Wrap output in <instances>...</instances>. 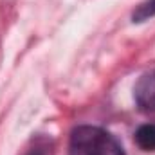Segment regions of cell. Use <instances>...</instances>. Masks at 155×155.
Returning <instances> with one entry per match:
<instances>
[{
  "label": "cell",
  "instance_id": "3957f363",
  "mask_svg": "<svg viewBox=\"0 0 155 155\" xmlns=\"http://www.w3.org/2000/svg\"><path fill=\"white\" fill-rule=\"evenodd\" d=\"M137 146L144 152H155V124H143L134 135Z\"/></svg>",
  "mask_w": 155,
  "mask_h": 155
},
{
  "label": "cell",
  "instance_id": "5b68a950",
  "mask_svg": "<svg viewBox=\"0 0 155 155\" xmlns=\"http://www.w3.org/2000/svg\"><path fill=\"white\" fill-rule=\"evenodd\" d=\"M47 150H49V144L45 141H38L35 143V146L27 152V155H47Z\"/></svg>",
  "mask_w": 155,
  "mask_h": 155
},
{
  "label": "cell",
  "instance_id": "6da1fadb",
  "mask_svg": "<svg viewBox=\"0 0 155 155\" xmlns=\"http://www.w3.org/2000/svg\"><path fill=\"white\" fill-rule=\"evenodd\" d=\"M69 155H126L123 144L116 137L99 128L83 124L72 130L71 143H69Z\"/></svg>",
  "mask_w": 155,
  "mask_h": 155
},
{
  "label": "cell",
  "instance_id": "277c9868",
  "mask_svg": "<svg viewBox=\"0 0 155 155\" xmlns=\"http://www.w3.org/2000/svg\"><path fill=\"white\" fill-rule=\"evenodd\" d=\"M152 16H155V0H146L134 11L132 20L134 22H144Z\"/></svg>",
  "mask_w": 155,
  "mask_h": 155
},
{
  "label": "cell",
  "instance_id": "7a4b0ae2",
  "mask_svg": "<svg viewBox=\"0 0 155 155\" xmlns=\"http://www.w3.org/2000/svg\"><path fill=\"white\" fill-rule=\"evenodd\" d=\"M134 97L141 110L155 112V67L137 79L134 87Z\"/></svg>",
  "mask_w": 155,
  "mask_h": 155
}]
</instances>
